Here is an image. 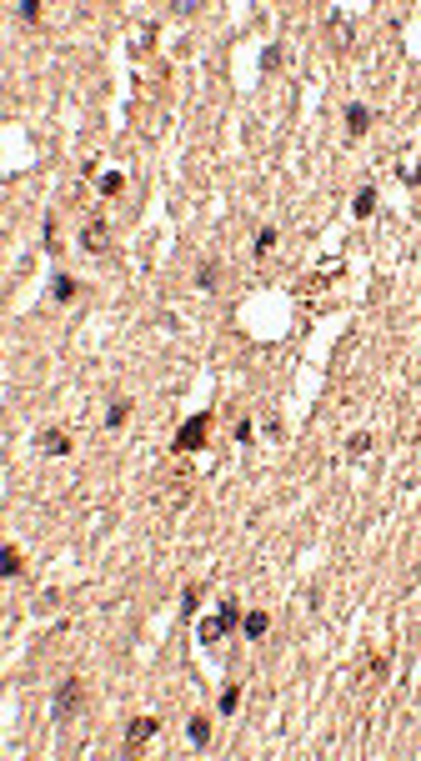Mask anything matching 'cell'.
I'll return each instance as SVG.
<instances>
[{
    "instance_id": "obj_1",
    "label": "cell",
    "mask_w": 421,
    "mask_h": 761,
    "mask_svg": "<svg viewBox=\"0 0 421 761\" xmlns=\"http://www.w3.org/2000/svg\"><path fill=\"white\" fill-rule=\"evenodd\" d=\"M206 431H210V411H201V416L186 421V426L171 436V451H181V456H186V451H201V446H206Z\"/></svg>"
},
{
    "instance_id": "obj_2",
    "label": "cell",
    "mask_w": 421,
    "mask_h": 761,
    "mask_svg": "<svg viewBox=\"0 0 421 761\" xmlns=\"http://www.w3.org/2000/svg\"><path fill=\"white\" fill-rule=\"evenodd\" d=\"M156 731H161V722H156V716H136V722L125 726V746H131V751H141V746L151 742Z\"/></svg>"
},
{
    "instance_id": "obj_3",
    "label": "cell",
    "mask_w": 421,
    "mask_h": 761,
    "mask_svg": "<svg viewBox=\"0 0 421 761\" xmlns=\"http://www.w3.org/2000/svg\"><path fill=\"white\" fill-rule=\"evenodd\" d=\"M226 631H231V626L221 621V611H216L210 621H201V626H196V641H201V646H216V641L226 636Z\"/></svg>"
},
{
    "instance_id": "obj_4",
    "label": "cell",
    "mask_w": 421,
    "mask_h": 761,
    "mask_svg": "<svg viewBox=\"0 0 421 761\" xmlns=\"http://www.w3.org/2000/svg\"><path fill=\"white\" fill-rule=\"evenodd\" d=\"M66 451H71L66 431H40V456H66Z\"/></svg>"
},
{
    "instance_id": "obj_5",
    "label": "cell",
    "mask_w": 421,
    "mask_h": 761,
    "mask_svg": "<svg viewBox=\"0 0 421 761\" xmlns=\"http://www.w3.org/2000/svg\"><path fill=\"white\" fill-rule=\"evenodd\" d=\"M75 702H80V681H66V686L55 691V716H71Z\"/></svg>"
},
{
    "instance_id": "obj_6",
    "label": "cell",
    "mask_w": 421,
    "mask_h": 761,
    "mask_svg": "<svg viewBox=\"0 0 421 761\" xmlns=\"http://www.w3.org/2000/svg\"><path fill=\"white\" fill-rule=\"evenodd\" d=\"M366 125H371V111H366L361 100H351V105H346V131H351V136H361Z\"/></svg>"
},
{
    "instance_id": "obj_7",
    "label": "cell",
    "mask_w": 421,
    "mask_h": 761,
    "mask_svg": "<svg viewBox=\"0 0 421 761\" xmlns=\"http://www.w3.org/2000/svg\"><path fill=\"white\" fill-rule=\"evenodd\" d=\"M266 626H271V621H266V611H246V616H241V631H246L251 641H261V636H266Z\"/></svg>"
},
{
    "instance_id": "obj_8",
    "label": "cell",
    "mask_w": 421,
    "mask_h": 761,
    "mask_svg": "<svg viewBox=\"0 0 421 761\" xmlns=\"http://www.w3.org/2000/svg\"><path fill=\"white\" fill-rule=\"evenodd\" d=\"M351 210H356V216L366 221L371 210H376V185H361V190H356V205H351Z\"/></svg>"
},
{
    "instance_id": "obj_9",
    "label": "cell",
    "mask_w": 421,
    "mask_h": 761,
    "mask_svg": "<svg viewBox=\"0 0 421 761\" xmlns=\"http://www.w3.org/2000/svg\"><path fill=\"white\" fill-rule=\"evenodd\" d=\"M120 185H125V176H120V171H105V176H96V190H100V196H120Z\"/></svg>"
},
{
    "instance_id": "obj_10",
    "label": "cell",
    "mask_w": 421,
    "mask_h": 761,
    "mask_svg": "<svg viewBox=\"0 0 421 761\" xmlns=\"http://www.w3.org/2000/svg\"><path fill=\"white\" fill-rule=\"evenodd\" d=\"M186 731H191V746H210V722H206V716H191V726H186Z\"/></svg>"
},
{
    "instance_id": "obj_11",
    "label": "cell",
    "mask_w": 421,
    "mask_h": 761,
    "mask_svg": "<svg viewBox=\"0 0 421 761\" xmlns=\"http://www.w3.org/2000/svg\"><path fill=\"white\" fill-rule=\"evenodd\" d=\"M80 246H86V250H100V246H105V221H91L86 236H80Z\"/></svg>"
},
{
    "instance_id": "obj_12",
    "label": "cell",
    "mask_w": 421,
    "mask_h": 761,
    "mask_svg": "<svg viewBox=\"0 0 421 761\" xmlns=\"http://www.w3.org/2000/svg\"><path fill=\"white\" fill-rule=\"evenodd\" d=\"M0 571H6V576H20V571H26V561H20L15 546H6V556H0Z\"/></svg>"
},
{
    "instance_id": "obj_13",
    "label": "cell",
    "mask_w": 421,
    "mask_h": 761,
    "mask_svg": "<svg viewBox=\"0 0 421 761\" xmlns=\"http://www.w3.org/2000/svg\"><path fill=\"white\" fill-rule=\"evenodd\" d=\"M236 706H241V686H226V691H221V702H216V711H221V716H231Z\"/></svg>"
},
{
    "instance_id": "obj_14",
    "label": "cell",
    "mask_w": 421,
    "mask_h": 761,
    "mask_svg": "<svg viewBox=\"0 0 421 761\" xmlns=\"http://www.w3.org/2000/svg\"><path fill=\"white\" fill-rule=\"evenodd\" d=\"M51 295H55V301H71V295H75V281H71V276H55V281H51Z\"/></svg>"
},
{
    "instance_id": "obj_15",
    "label": "cell",
    "mask_w": 421,
    "mask_h": 761,
    "mask_svg": "<svg viewBox=\"0 0 421 761\" xmlns=\"http://www.w3.org/2000/svg\"><path fill=\"white\" fill-rule=\"evenodd\" d=\"M125 416H131V401H116V406L105 411V426H125Z\"/></svg>"
},
{
    "instance_id": "obj_16",
    "label": "cell",
    "mask_w": 421,
    "mask_h": 761,
    "mask_svg": "<svg viewBox=\"0 0 421 761\" xmlns=\"http://www.w3.org/2000/svg\"><path fill=\"white\" fill-rule=\"evenodd\" d=\"M271 246H276V230H271V226H266V230H256V256H266Z\"/></svg>"
},
{
    "instance_id": "obj_17",
    "label": "cell",
    "mask_w": 421,
    "mask_h": 761,
    "mask_svg": "<svg viewBox=\"0 0 421 761\" xmlns=\"http://www.w3.org/2000/svg\"><path fill=\"white\" fill-rule=\"evenodd\" d=\"M196 286H201V291H210V286H216V266H210V261L196 271Z\"/></svg>"
},
{
    "instance_id": "obj_18",
    "label": "cell",
    "mask_w": 421,
    "mask_h": 761,
    "mask_svg": "<svg viewBox=\"0 0 421 761\" xmlns=\"http://www.w3.org/2000/svg\"><path fill=\"white\" fill-rule=\"evenodd\" d=\"M196 601H201V591L191 586V591H186V596H181V616H196Z\"/></svg>"
},
{
    "instance_id": "obj_19",
    "label": "cell",
    "mask_w": 421,
    "mask_h": 761,
    "mask_svg": "<svg viewBox=\"0 0 421 761\" xmlns=\"http://www.w3.org/2000/svg\"><path fill=\"white\" fill-rule=\"evenodd\" d=\"M366 446H371V436H366V431H356V436H351V441H346V451H351V456H361V451H366Z\"/></svg>"
},
{
    "instance_id": "obj_20",
    "label": "cell",
    "mask_w": 421,
    "mask_h": 761,
    "mask_svg": "<svg viewBox=\"0 0 421 761\" xmlns=\"http://www.w3.org/2000/svg\"><path fill=\"white\" fill-rule=\"evenodd\" d=\"M15 15H20V20H35V15H40V0H20Z\"/></svg>"
},
{
    "instance_id": "obj_21",
    "label": "cell",
    "mask_w": 421,
    "mask_h": 761,
    "mask_svg": "<svg viewBox=\"0 0 421 761\" xmlns=\"http://www.w3.org/2000/svg\"><path fill=\"white\" fill-rule=\"evenodd\" d=\"M261 66H266V71H276V66H281V46H266V55H261Z\"/></svg>"
},
{
    "instance_id": "obj_22",
    "label": "cell",
    "mask_w": 421,
    "mask_h": 761,
    "mask_svg": "<svg viewBox=\"0 0 421 761\" xmlns=\"http://www.w3.org/2000/svg\"><path fill=\"white\" fill-rule=\"evenodd\" d=\"M416 391H421V380H416Z\"/></svg>"
}]
</instances>
